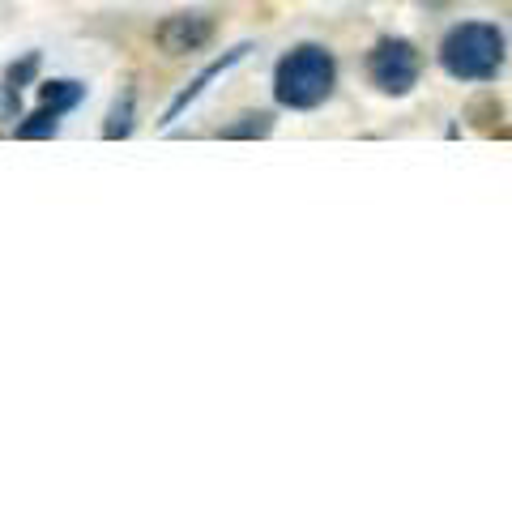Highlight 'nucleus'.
<instances>
[{"label": "nucleus", "mask_w": 512, "mask_h": 512, "mask_svg": "<svg viewBox=\"0 0 512 512\" xmlns=\"http://www.w3.org/2000/svg\"><path fill=\"white\" fill-rule=\"evenodd\" d=\"M338 86V60L320 43H299L291 47L278 69H274V99L291 111H312L320 107Z\"/></svg>", "instance_id": "f257e3e1"}, {"label": "nucleus", "mask_w": 512, "mask_h": 512, "mask_svg": "<svg viewBox=\"0 0 512 512\" xmlns=\"http://www.w3.org/2000/svg\"><path fill=\"white\" fill-rule=\"evenodd\" d=\"M440 69L453 82H491L504 69V35L491 22H461L440 43Z\"/></svg>", "instance_id": "f03ea898"}, {"label": "nucleus", "mask_w": 512, "mask_h": 512, "mask_svg": "<svg viewBox=\"0 0 512 512\" xmlns=\"http://www.w3.org/2000/svg\"><path fill=\"white\" fill-rule=\"evenodd\" d=\"M423 77V52L410 39H380L372 52H367V82L380 94H393V99H406V94L419 86Z\"/></svg>", "instance_id": "7ed1b4c3"}, {"label": "nucleus", "mask_w": 512, "mask_h": 512, "mask_svg": "<svg viewBox=\"0 0 512 512\" xmlns=\"http://www.w3.org/2000/svg\"><path fill=\"white\" fill-rule=\"evenodd\" d=\"M218 35V18L214 13H197V9H184V13H171L154 26V43L163 47L167 56H192V52H205Z\"/></svg>", "instance_id": "20e7f679"}, {"label": "nucleus", "mask_w": 512, "mask_h": 512, "mask_svg": "<svg viewBox=\"0 0 512 512\" xmlns=\"http://www.w3.org/2000/svg\"><path fill=\"white\" fill-rule=\"evenodd\" d=\"M248 52H252V43H239V47H231V52H222L218 60H210V64H205V69H201L197 77H192V82H188V86H184V90H180V94H175V99L167 103V111H163V124H175V120H180V116H184V107H192V103H197L201 94H205V86H210L214 77H222L227 69H235V64L244 60Z\"/></svg>", "instance_id": "39448f33"}, {"label": "nucleus", "mask_w": 512, "mask_h": 512, "mask_svg": "<svg viewBox=\"0 0 512 512\" xmlns=\"http://www.w3.org/2000/svg\"><path fill=\"white\" fill-rule=\"evenodd\" d=\"M133 124H137V90H120L107 107V120H103V137L107 141H124L133 137Z\"/></svg>", "instance_id": "423d86ee"}, {"label": "nucleus", "mask_w": 512, "mask_h": 512, "mask_svg": "<svg viewBox=\"0 0 512 512\" xmlns=\"http://www.w3.org/2000/svg\"><path fill=\"white\" fill-rule=\"evenodd\" d=\"M60 116H69V111H60L56 103H43L35 116H26L13 133H18V141H43V137H56V128H60Z\"/></svg>", "instance_id": "0eeeda50"}, {"label": "nucleus", "mask_w": 512, "mask_h": 512, "mask_svg": "<svg viewBox=\"0 0 512 512\" xmlns=\"http://www.w3.org/2000/svg\"><path fill=\"white\" fill-rule=\"evenodd\" d=\"M269 133H274V116H269V111H248V116H239L235 124L222 128L227 141H261Z\"/></svg>", "instance_id": "6e6552de"}, {"label": "nucleus", "mask_w": 512, "mask_h": 512, "mask_svg": "<svg viewBox=\"0 0 512 512\" xmlns=\"http://www.w3.org/2000/svg\"><path fill=\"white\" fill-rule=\"evenodd\" d=\"M470 124L474 128H483V133H491L495 137V128H500V120H504V103L495 99V94H478V99L470 103Z\"/></svg>", "instance_id": "1a4fd4ad"}, {"label": "nucleus", "mask_w": 512, "mask_h": 512, "mask_svg": "<svg viewBox=\"0 0 512 512\" xmlns=\"http://www.w3.org/2000/svg\"><path fill=\"white\" fill-rule=\"evenodd\" d=\"M39 64H43V60H39V52H26L22 60H13L9 69H5V77H0V86H9V90H18V94H22L30 82H35Z\"/></svg>", "instance_id": "9d476101"}, {"label": "nucleus", "mask_w": 512, "mask_h": 512, "mask_svg": "<svg viewBox=\"0 0 512 512\" xmlns=\"http://www.w3.org/2000/svg\"><path fill=\"white\" fill-rule=\"evenodd\" d=\"M18 103H22V94H18V90L0 86V120H13V116H18Z\"/></svg>", "instance_id": "9b49d317"}]
</instances>
